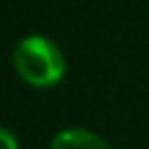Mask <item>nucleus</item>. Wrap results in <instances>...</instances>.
<instances>
[{"label":"nucleus","instance_id":"obj_2","mask_svg":"<svg viewBox=\"0 0 149 149\" xmlns=\"http://www.w3.org/2000/svg\"><path fill=\"white\" fill-rule=\"evenodd\" d=\"M49 149H109V144L93 130L65 128L51 140Z\"/></svg>","mask_w":149,"mask_h":149},{"label":"nucleus","instance_id":"obj_3","mask_svg":"<svg viewBox=\"0 0 149 149\" xmlns=\"http://www.w3.org/2000/svg\"><path fill=\"white\" fill-rule=\"evenodd\" d=\"M0 149H19V140L5 126H0Z\"/></svg>","mask_w":149,"mask_h":149},{"label":"nucleus","instance_id":"obj_1","mask_svg":"<svg viewBox=\"0 0 149 149\" xmlns=\"http://www.w3.org/2000/svg\"><path fill=\"white\" fill-rule=\"evenodd\" d=\"M14 70L23 81L37 88L56 86L65 74V58L56 42L44 35H28L14 49Z\"/></svg>","mask_w":149,"mask_h":149}]
</instances>
